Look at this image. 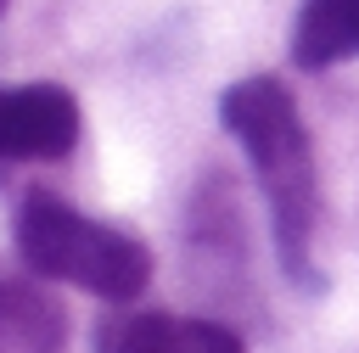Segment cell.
Returning a JSON list of instances; mask_svg holds the SVG:
<instances>
[{
	"label": "cell",
	"mask_w": 359,
	"mask_h": 353,
	"mask_svg": "<svg viewBox=\"0 0 359 353\" xmlns=\"http://www.w3.org/2000/svg\"><path fill=\"white\" fill-rule=\"evenodd\" d=\"M224 129L241 140L258 191L269 202V224H275V247L286 275L309 280V241H314V213H320V179H314V146L303 134L297 101L286 95L280 78L252 73L241 84L224 90L219 101Z\"/></svg>",
	"instance_id": "obj_1"
},
{
	"label": "cell",
	"mask_w": 359,
	"mask_h": 353,
	"mask_svg": "<svg viewBox=\"0 0 359 353\" xmlns=\"http://www.w3.org/2000/svg\"><path fill=\"white\" fill-rule=\"evenodd\" d=\"M17 252L34 275L79 286L107 303H129L151 280V252L135 235H123L101 219H84L79 207H67L62 196H45V191H34L17 207Z\"/></svg>",
	"instance_id": "obj_2"
},
{
	"label": "cell",
	"mask_w": 359,
	"mask_h": 353,
	"mask_svg": "<svg viewBox=\"0 0 359 353\" xmlns=\"http://www.w3.org/2000/svg\"><path fill=\"white\" fill-rule=\"evenodd\" d=\"M79 140V101L62 84H11L0 90V157L50 162Z\"/></svg>",
	"instance_id": "obj_3"
},
{
	"label": "cell",
	"mask_w": 359,
	"mask_h": 353,
	"mask_svg": "<svg viewBox=\"0 0 359 353\" xmlns=\"http://www.w3.org/2000/svg\"><path fill=\"white\" fill-rule=\"evenodd\" d=\"M101 353H247L241 336L219 319H174V314H140L101 331Z\"/></svg>",
	"instance_id": "obj_4"
},
{
	"label": "cell",
	"mask_w": 359,
	"mask_h": 353,
	"mask_svg": "<svg viewBox=\"0 0 359 353\" xmlns=\"http://www.w3.org/2000/svg\"><path fill=\"white\" fill-rule=\"evenodd\" d=\"M359 56V0H303L292 22V62L320 73Z\"/></svg>",
	"instance_id": "obj_5"
},
{
	"label": "cell",
	"mask_w": 359,
	"mask_h": 353,
	"mask_svg": "<svg viewBox=\"0 0 359 353\" xmlns=\"http://www.w3.org/2000/svg\"><path fill=\"white\" fill-rule=\"evenodd\" d=\"M67 319L56 297L22 280H0V353H62Z\"/></svg>",
	"instance_id": "obj_6"
},
{
	"label": "cell",
	"mask_w": 359,
	"mask_h": 353,
	"mask_svg": "<svg viewBox=\"0 0 359 353\" xmlns=\"http://www.w3.org/2000/svg\"><path fill=\"white\" fill-rule=\"evenodd\" d=\"M6 6H11V0H0V11H6Z\"/></svg>",
	"instance_id": "obj_7"
}]
</instances>
